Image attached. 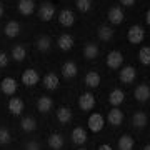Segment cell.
<instances>
[{"label": "cell", "mask_w": 150, "mask_h": 150, "mask_svg": "<svg viewBox=\"0 0 150 150\" xmlns=\"http://www.w3.org/2000/svg\"><path fill=\"white\" fill-rule=\"evenodd\" d=\"M145 38V30L142 25H132V27L127 30V40H129L130 43H134V45H137V43H142Z\"/></svg>", "instance_id": "1"}, {"label": "cell", "mask_w": 150, "mask_h": 150, "mask_svg": "<svg viewBox=\"0 0 150 150\" xmlns=\"http://www.w3.org/2000/svg\"><path fill=\"white\" fill-rule=\"evenodd\" d=\"M123 64V55L120 50H110L107 54V67L108 69H120Z\"/></svg>", "instance_id": "2"}, {"label": "cell", "mask_w": 150, "mask_h": 150, "mask_svg": "<svg viewBox=\"0 0 150 150\" xmlns=\"http://www.w3.org/2000/svg\"><path fill=\"white\" fill-rule=\"evenodd\" d=\"M88 129L93 132V134H98V132H102L103 125H105V118L100 115V113H92L90 117H88Z\"/></svg>", "instance_id": "3"}, {"label": "cell", "mask_w": 150, "mask_h": 150, "mask_svg": "<svg viewBox=\"0 0 150 150\" xmlns=\"http://www.w3.org/2000/svg\"><path fill=\"white\" fill-rule=\"evenodd\" d=\"M79 107H80L83 112L92 110V108L95 107V97H93V93H90V92H83V93L79 97Z\"/></svg>", "instance_id": "4"}, {"label": "cell", "mask_w": 150, "mask_h": 150, "mask_svg": "<svg viewBox=\"0 0 150 150\" xmlns=\"http://www.w3.org/2000/svg\"><path fill=\"white\" fill-rule=\"evenodd\" d=\"M54 15H55V7L50 2H45V4L40 5V8H38V18L42 22H50L54 18Z\"/></svg>", "instance_id": "5"}, {"label": "cell", "mask_w": 150, "mask_h": 150, "mask_svg": "<svg viewBox=\"0 0 150 150\" xmlns=\"http://www.w3.org/2000/svg\"><path fill=\"white\" fill-rule=\"evenodd\" d=\"M135 77H137V70H135V67H132V65H125V67L120 69L118 79H120L122 83H132V82L135 80Z\"/></svg>", "instance_id": "6"}, {"label": "cell", "mask_w": 150, "mask_h": 150, "mask_svg": "<svg viewBox=\"0 0 150 150\" xmlns=\"http://www.w3.org/2000/svg\"><path fill=\"white\" fill-rule=\"evenodd\" d=\"M38 80H40V75H38L37 70H33V69H27L23 74H22V83L27 85V87L37 85Z\"/></svg>", "instance_id": "7"}, {"label": "cell", "mask_w": 150, "mask_h": 150, "mask_svg": "<svg viewBox=\"0 0 150 150\" xmlns=\"http://www.w3.org/2000/svg\"><path fill=\"white\" fill-rule=\"evenodd\" d=\"M134 97H135L137 102H147V100L150 98V87H149V83H140V85L135 87Z\"/></svg>", "instance_id": "8"}, {"label": "cell", "mask_w": 150, "mask_h": 150, "mask_svg": "<svg viewBox=\"0 0 150 150\" xmlns=\"http://www.w3.org/2000/svg\"><path fill=\"white\" fill-rule=\"evenodd\" d=\"M107 17H108V22H110V23L120 25V23L123 22V18H125V13H123V10L120 8V7H112V8L108 10Z\"/></svg>", "instance_id": "9"}, {"label": "cell", "mask_w": 150, "mask_h": 150, "mask_svg": "<svg viewBox=\"0 0 150 150\" xmlns=\"http://www.w3.org/2000/svg\"><path fill=\"white\" fill-rule=\"evenodd\" d=\"M0 88L2 92L5 93V95H13L17 92V82L15 79H12V77H5L4 80L0 82Z\"/></svg>", "instance_id": "10"}, {"label": "cell", "mask_w": 150, "mask_h": 150, "mask_svg": "<svg viewBox=\"0 0 150 150\" xmlns=\"http://www.w3.org/2000/svg\"><path fill=\"white\" fill-rule=\"evenodd\" d=\"M107 120H108V123H112L113 127H118V125H122L123 123V112L120 110V108L113 107L112 110L108 112Z\"/></svg>", "instance_id": "11"}, {"label": "cell", "mask_w": 150, "mask_h": 150, "mask_svg": "<svg viewBox=\"0 0 150 150\" xmlns=\"http://www.w3.org/2000/svg\"><path fill=\"white\" fill-rule=\"evenodd\" d=\"M77 74H79V67H77L75 62L67 60V62L62 65V75H64L65 79H74V77H77Z\"/></svg>", "instance_id": "12"}, {"label": "cell", "mask_w": 150, "mask_h": 150, "mask_svg": "<svg viewBox=\"0 0 150 150\" xmlns=\"http://www.w3.org/2000/svg\"><path fill=\"white\" fill-rule=\"evenodd\" d=\"M59 22L64 25V27H72V25H74V22H75L74 12L69 10V8L60 10V13H59Z\"/></svg>", "instance_id": "13"}, {"label": "cell", "mask_w": 150, "mask_h": 150, "mask_svg": "<svg viewBox=\"0 0 150 150\" xmlns=\"http://www.w3.org/2000/svg\"><path fill=\"white\" fill-rule=\"evenodd\" d=\"M18 12L22 15H32L35 12V2L33 0H18Z\"/></svg>", "instance_id": "14"}, {"label": "cell", "mask_w": 150, "mask_h": 150, "mask_svg": "<svg viewBox=\"0 0 150 150\" xmlns=\"http://www.w3.org/2000/svg\"><path fill=\"white\" fill-rule=\"evenodd\" d=\"M8 110H10L12 115H20L23 112V100L18 97H12L8 100Z\"/></svg>", "instance_id": "15"}, {"label": "cell", "mask_w": 150, "mask_h": 150, "mask_svg": "<svg viewBox=\"0 0 150 150\" xmlns=\"http://www.w3.org/2000/svg\"><path fill=\"white\" fill-rule=\"evenodd\" d=\"M59 75L54 74V72H48L45 77H43V87L48 88V90H55L57 87H59Z\"/></svg>", "instance_id": "16"}, {"label": "cell", "mask_w": 150, "mask_h": 150, "mask_svg": "<svg viewBox=\"0 0 150 150\" xmlns=\"http://www.w3.org/2000/svg\"><path fill=\"white\" fill-rule=\"evenodd\" d=\"M72 142L77 145H83L87 142V132L85 129H82V127H75L72 130Z\"/></svg>", "instance_id": "17"}, {"label": "cell", "mask_w": 150, "mask_h": 150, "mask_svg": "<svg viewBox=\"0 0 150 150\" xmlns=\"http://www.w3.org/2000/svg\"><path fill=\"white\" fill-rule=\"evenodd\" d=\"M64 144H65V140H64V137L60 134H52L50 137H48V147L52 150H62L64 149Z\"/></svg>", "instance_id": "18"}, {"label": "cell", "mask_w": 150, "mask_h": 150, "mask_svg": "<svg viewBox=\"0 0 150 150\" xmlns=\"http://www.w3.org/2000/svg\"><path fill=\"white\" fill-rule=\"evenodd\" d=\"M57 43H59L60 50L67 52V50H70V48L74 47V37L69 35V33H62V35L59 37V40H57Z\"/></svg>", "instance_id": "19"}, {"label": "cell", "mask_w": 150, "mask_h": 150, "mask_svg": "<svg viewBox=\"0 0 150 150\" xmlns=\"http://www.w3.org/2000/svg\"><path fill=\"white\" fill-rule=\"evenodd\" d=\"M85 85L90 87V88L98 87V85H100V74H98V72H95V70L87 72V75H85Z\"/></svg>", "instance_id": "20"}, {"label": "cell", "mask_w": 150, "mask_h": 150, "mask_svg": "<svg viewBox=\"0 0 150 150\" xmlns=\"http://www.w3.org/2000/svg\"><path fill=\"white\" fill-rule=\"evenodd\" d=\"M147 122H149V117H147L145 112H135L132 115V125L137 127V129H144L147 125Z\"/></svg>", "instance_id": "21"}, {"label": "cell", "mask_w": 150, "mask_h": 150, "mask_svg": "<svg viewBox=\"0 0 150 150\" xmlns=\"http://www.w3.org/2000/svg\"><path fill=\"white\" fill-rule=\"evenodd\" d=\"M4 32H5L7 37H10V38L17 37V35L20 33V23H18V22H15V20L7 22V25H5V28H4Z\"/></svg>", "instance_id": "22"}, {"label": "cell", "mask_w": 150, "mask_h": 150, "mask_svg": "<svg viewBox=\"0 0 150 150\" xmlns=\"http://www.w3.org/2000/svg\"><path fill=\"white\" fill-rule=\"evenodd\" d=\"M123 98H125V93H123L120 88H113V90L110 92V95H108V102H110V105H113V107H118V105L123 102Z\"/></svg>", "instance_id": "23"}, {"label": "cell", "mask_w": 150, "mask_h": 150, "mask_svg": "<svg viewBox=\"0 0 150 150\" xmlns=\"http://www.w3.org/2000/svg\"><path fill=\"white\" fill-rule=\"evenodd\" d=\"M98 45L97 43H92V42H88V43H85V47H83V55H85V59H88V60H93V59H97L98 57Z\"/></svg>", "instance_id": "24"}, {"label": "cell", "mask_w": 150, "mask_h": 150, "mask_svg": "<svg viewBox=\"0 0 150 150\" xmlns=\"http://www.w3.org/2000/svg\"><path fill=\"white\" fill-rule=\"evenodd\" d=\"M97 35H98V38L102 42H110L113 38V28L107 27V25H102V27H98V30H97Z\"/></svg>", "instance_id": "25"}, {"label": "cell", "mask_w": 150, "mask_h": 150, "mask_svg": "<svg viewBox=\"0 0 150 150\" xmlns=\"http://www.w3.org/2000/svg\"><path fill=\"white\" fill-rule=\"evenodd\" d=\"M52 105H54V100L50 98V97H40L37 102V108L40 110L42 113H47L48 110H52Z\"/></svg>", "instance_id": "26"}, {"label": "cell", "mask_w": 150, "mask_h": 150, "mask_svg": "<svg viewBox=\"0 0 150 150\" xmlns=\"http://www.w3.org/2000/svg\"><path fill=\"white\" fill-rule=\"evenodd\" d=\"M118 150H134V139L129 134L122 135L118 139Z\"/></svg>", "instance_id": "27"}, {"label": "cell", "mask_w": 150, "mask_h": 150, "mask_svg": "<svg viewBox=\"0 0 150 150\" xmlns=\"http://www.w3.org/2000/svg\"><path fill=\"white\" fill-rule=\"evenodd\" d=\"M57 120L60 123H69L72 120V110L69 107H60L57 110Z\"/></svg>", "instance_id": "28"}, {"label": "cell", "mask_w": 150, "mask_h": 150, "mask_svg": "<svg viewBox=\"0 0 150 150\" xmlns=\"http://www.w3.org/2000/svg\"><path fill=\"white\" fill-rule=\"evenodd\" d=\"M52 47V38L48 37V35H42V37H38L37 40V48L40 52H48Z\"/></svg>", "instance_id": "29"}, {"label": "cell", "mask_w": 150, "mask_h": 150, "mask_svg": "<svg viewBox=\"0 0 150 150\" xmlns=\"http://www.w3.org/2000/svg\"><path fill=\"white\" fill-rule=\"evenodd\" d=\"M12 57H13L15 62L25 60V57H27V50H25V47H23V45H15V47L12 48Z\"/></svg>", "instance_id": "30"}, {"label": "cell", "mask_w": 150, "mask_h": 150, "mask_svg": "<svg viewBox=\"0 0 150 150\" xmlns=\"http://www.w3.org/2000/svg\"><path fill=\"white\" fill-rule=\"evenodd\" d=\"M22 130H25V132H33V130L37 129V122H35V118L33 117H25L22 118Z\"/></svg>", "instance_id": "31"}, {"label": "cell", "mask_w": 150, "mask_h": 150, "mask_svg": "<svg viewBox=\"0 0 150 150\" xmlns=\"http://www.w3.org/2000/svg\"><path fill=\"white\" fill-rule=\"evenodd\" d=\"M139 60L142 62L144 65H150V47L145 45L139 50Z\"/></svg>", "instance_id": "32"}, {"label": "cell", "mask_w": 150, "mask_h": 150, "mask_svg": "<svg viewBox=\"0 0 150 150\" xmlns=\"http://www.w3.org/2000/svg\"><path fill=\"white\" fill-rule=\"evenodd\" d=\"M12 142V134L7 127H0V145H7Z\"/></svg>", "instance_id": "33"}, {"label": "cell", "mask_w": 150, "mask_h": 150, "mask_svg": "<svg viewBox=\"0 0 150 150\" xmlns=\"http://www.w3.org/2000/svg\"><path fill=\"white\" fill-rule=\"evenodd\" d=\"M75 4H77V8H79L82 13L90 12V8H92V0H75Z\"/></svg>", "instance_id": "34"}, {"label": "cell", "mask_w": 150, "mask_h": 150, "mask_svg": "<svg viewBox=\"0 0 150 150\" xmlns=\"http://www.w3.org/2000/svg\"><path fill=\"white\" fill-rule=\"evenodd\" d=\"M25 150H42V149H40V144L37 140H30V142L25 144Z\"/></svg>", "instance_id": "35"}, {"label": "cell", "mask_w": 150, "mask_h": 150, "mask_svg": "<svg viewBox=\"0 0 150 150\" xmlns=\"http://www.w3.org/2000/svg\"><path fill=\"white\" fill-rule=\"evenodd\" d=\"M7 65H8V57L5 52H0V69H4Z\"/></svg>", "instance_id": "36"}, {"label": "cell", "mask_w": 150, "mask_h": 150, "mask_svg": "<svg viewBox=\"0 0 150 150\" xmlns=\"http://www.w3.org/2000/svg\"><path fill=\"white\" fill-rule=\"evenodd\" d=\"M120 4H122V5H125V7H132L135 4V0H120Z\"/></svg>", "instance_id": "37"}, {"label": "cell", "mask_w": 150, "mask_h": 150, "mask_svg": "<svg viewBox=\"0 0 150 150\" xmlns=\"http://www.w3.org/2000/svg\"><path fill=\"white\" fill-rule=\"evenodd\" d=\"M98 150H113V149H112V147H110V145L103 144V145H100V147H98Z\"/></svg>", "instance_id": "38"}, {"label": "cell", "mask_w": 150, "mask_h": 150, "mask_svg": "<svg viewBox=\"0 0 150 150\" xmlns=\"http://www.w3.org/2000/svg\"><path fill=\"white\" fill-rule=\"evenodd\" d=\"M145 22H147V25L150 27V10H147V13H145Z\"/></svg>", "instance_id": "39"}, {"label": "cell", "mask_w": 150, "mask_h": 150, "mask_svg": "<svg viewBox=\"0 0 150 150\" xmlns=\"http://www.w3.org/2000/svg\"><path fill=\"white\" fill-rule=\"evenodd\" d=\"M2 17H4V5L0 4V18H2Z\"/></svg>", "instance_id": "40"}, {"label": "cell", "mask_w": 150, "mask_h": 150, "mask_svg": "<svg viewBox=\"0 0 150 150\" xmlns=\"http://www.w3.org/2000/svg\"><path fill=\"white\" fill-rule=\"evenodd\" d=\"M144 150H150V144H147V145H145V147H144Z\"/></svg>", "instance_id": "41"}, {"label": "cell", "mask_w": 150, "mask_h": 150, "mask_svg": "<svg viewBox=\"0 0 150 150\" xmlns=\"http://www.w3.org/2000/svg\"><path fill=\"white\" fill-rule=\"evenodd\" d=\"M79 150H87V149H79Z\"/></svg>", "instance_id": "42"}]
</instances>
